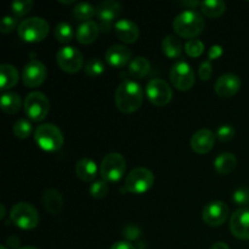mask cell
Segmentation results:
<instances>
[{
    "mask_svg": "<svg viewBox=\"0 0 249 249\" xmlns=\"http://www.w3.org/2000/svg\"><path fill=\"white\" fill-rule=\"evenodd\" d=\"M143 102V90L134 79L123 80L114 92V104L122 113H134Z\"/></svg>",
    "mask_w": 249,
    "mask_h": 249,
    "instance_id": "obj_1",
    "label": "cell"
},
{
    "mask_svg": "<svg viewBox=\"0 0 249 249\" xmlns=\"http://www.w3.org/2000/svg\"><path fill=\"white\" fill-rule=\"evenodd\" d=\"M206 27L203 16L195 10L187 9L180 12L173 21V28L177 36L186 39H196Z\"/></svg>",
    "mask_w": 249,
    "mask_h": 249,
    "instance_id": "obj_2",
    "label": "cell"
},
{
    "mask_svg": "<svg viewBox=\"0 0 249 249\" xmlns=\"http://www.w3.org/2000/svg\"><path fill=\"white\" fill-rule=\"evenodd\" d=\"M34 139L39 147L48 152H55L63 146L65 139L58 126L55 124L45 123L39 125L34 131Z\"/></svg>",
    "mask_w": 249,
    "mask_h": 249,
    "instance_id": "obj_3",
    "label": "cell"
},
{
    "mask_svg": "<svg viewBox=\"0 0 249 249\" xmlns=\"http://www.w3.org/2000/svg\"><path fill=\"white\" fill-rule=\"evenodd\" d=\"M50 31L48 22L41 17H29L23 19L17 27L18 36L27 43H39L44 40Z\"/></svg>",
    "mask_w": 249,
    "mask_h": 249,
    "instance_id": "obj_4",
    "label": "cell"
},
{
    "mask_svg": "<svg viewBox=\"0 0 249 249\" xmlns=\"http://www.w3.org/2000/svg\"><path fill=\"white\" fill-rule=\"evenodd\" d=\"M11 221L22 230H32L39 224V213L34 206L27 202H19L12 206L10 212Z\"/></svg>",
    "mask_w": 249,
    "mask_h": 249,
    "instance_id": "obj_5",
    "label": "cell"
},
{
    "mask_svg": "<svg viewBox=\"0 0 249 249\" xmlns=\"http://www.w3.org/2000/svg\"><path fill=\"white\" fill-rule=\"evenodd\" d=\"M125 158L118 152H111L105 156L100 165V175L107 182L119 181L125 174Z\"/></svg>",
    "mask_w": 249,
    "mask_h": 249,
    "instance_id": "obj_6",
    "label": "cell"
},
{
    "mask_svg": "<svg viewBox=\"0 0 249 249\" xmlns=\"http://www.w3.org/2000/svg\"><path fill=\"white\" fill-rule=\"evenodd\" d=\"M23 107L29 119L33 122H43L50 111V101L43 92L33 91L26 96Z\"/></svg>",
    "mask_w": 249,
    "mask_h": 249,
    "instance_id": "obj_7",
    "label": "cell"
},
{
    "mask_svg": "<svg viewBox=\"0 0 249 249\" xmlns=\"http://www.w3.org/2000/svg\"><path fill=\"white\" fill-rule=\"evenodd\" d=\"M153 184H155V175L147 168L138 167L126 175L125 189L130 194H145L153 186Z\"/></svg>",
    "mask_w": 249,
    "mask_h": 249,
    "instance_id": "obj_8",
    "label": "cell"
},
{
    "mask_svg": "<svg viewBox=\"0 0 249 249\" xmlns=\"http://www.w3.org/2000/svg\"><path fill=\"white\" fill-rule=\"evenodd\" d=\"M172 84L180 91H187L196 83L195 72L191 66L185 61H179L172 66L169 72Z\"/></svg>",
    "mask_w": 249,
    "mask_h": 249,
    "instance_id": "obj_9",
    "label": "cell"
},
{
    "mask_svg": "<svg viewBox=\"0 0 249 249\" xmlns=\"http://www.w3.org/2000/svg\"><path fill=\"white\" fill-rule=\"evenodd\" d=\"M146 96L155 106L163 107L172 101L173 90L164 79L152 78L146 85Z\"/></svg>",
    "mask_w": 249,
    "mask_h": 249,
    "instance_id": "obj_10",
    "label": "cell"
},
{
    "mask_svg": "<svg viewBox=\"0 0 249 249\" xmlns=\"http://www.w3.org/2000/svg\"><path fill=\"white\" fill-rule=\"evenodd\" d=\"M56 62L61 70L73 74L79 72L83 68L84 57L83 53L74 46H63L56 53Z\"/></svg>",
    "mask_w": 249,
    "mask_h": 249,
    "instance_id": "obj_11",
    "label": "cell"
},
{
    "mask_svg": "<svg viewBox=\"0 0 249 249\" xmlns=\"http://www.w3.org/2000/svg\"><path fill=\"white\" fill-rule=\"evenodd\" d=\"M229 209L228 204L221 201H213L206 204L202 212V219L204 223L209 226H221L229 218Z\"/></svg>",
    "mask_w": 249,
    "mask_h": 249,
    "instance_id": "obj_12",
    "label": "cell"
},
{
    "mask_svg": "<svg viewBox=\"0 0 249 249\" xmlns=\"http://www.w3.org/2000/svg\"><path fill=\"white\" fill-rule=\"evenodd\" d=\"M48 77L45 65L39 60H32L22 70V82L28 88H36L43 84Z\"/></svg>",
    "mask_w": 249,
    "mask_h": 249,
    "instance_id": "obj_13",
    "label": "cell"
},
{
    "mask_svg": "<svg viewBox=\"0 0 249 249\" xmlns=\"http://www.w3.org/2000/svg\"><path fill=\"white\" fill-rule=\"evenodd\" d=\"M122 6L114 0H104L96 6V16L100 21V29L104 32L109 31L116 17L121 14Z\"/></svg>",
    "mask_w": 249,
    "mask_h": 249,
    "instance_id": "obj_14",
    "label": "cell"
},
{
    "mask_svg": "<svg viewBox=\"0 0 249 249\" xmlns=\"http://www.w3.org/2000/svg\"><path fill=\"white\" fill-rule=\"evenodd\" d=\"M241 87H242V80L237 74L226 73L216 79L214 90L218 96L223 97V99H230L240 91Z\"/></svg>",
    "mask_w": 249,
    "mask_h": 249,
    "instance_id": "obj_15",
    "label": "cell"
},
{
    "mask_svg": "<svg viewBox=\"0 0 249 249\" xmlns=\"http://www.w3.org/2000/svg\"><path fill=\"white\" fill-rule=\"evenodd\" d=\"M230 231L238 240H249V208H238L230 218Z\"/></svg>",
    "mask_w": 249,
    "mask_h": 249,
    "instance_id": "obj_16",
    "label": "cell"
},
{
    "mask_svg": "<svg viewBox=\"0 0 249 249\" xmlns=\"http://www.w3.org/2000/svg\"><path fill=\"white\" fill-rule=\"evenodd\" d=\"M215 138L213 131L209 129H199L192 135L191 148L198 155H206L214 147Z\"/></svg>",
    "mask_w": 249,
    "mask_h": 249,
    "instance_id": "obj_17",
    "label": "cell"
},
{
    "mask_svg": "<svg viewBox=\"0 0 249 249\" xmlns=\"http://www.w3.org/2000/svg\"><path fill=\"white\" fill-rule=\"evenodd\" d=\"M131 56H133V53L130 49L121 44L112 45L105 53L107 63L114 68H122L128 65L131 60Z\"/></svg>",
    "mask_w": 249,
    "mask_h": 249,
    "instance_id": "obj_18",
    "label": "cell"
},
{
    "mask_svg": "<svg viewBox=\"0 0 249 249\" xmlns=\"http://www.w3.org/2000/svg\"><path fill=\"white\" fill-rule=\"evenodd\" d=\"M114 31L119 40L126 44H133L140 36V29L138 24L129 18H122L114 23Z\"/></svg>",
    "mask_w": 249,
    "mask_h": 249,
    "instance_id": "obj_19",
    "label": "cell"
},
{
    "mask_svg": "<svg viewBox=\"0 0 249 249\" xmlns=\"http://www.w3.org/2000/svg\"><path fill=\"white\" fill-rule=\"evenodd\" d=\"M41 202L46 212H49L53 215H57L61 213L63 208V197L58 190L50 187L44 191L41 196Z\"/></svg>",
    "mask_w": 249,
    "mask_h": 249,
    "instance_id": "obj_20",
    "label": "cell"
},
{
    "mask_svg": "<svg viewBox=\"0 0 249 249\" xmlns=\"http://www.w3.org/2000/svg\"><path fill=\"white\" fill-rule=\"evenodd\" d=\"M100 33V26L95 21L83 22L77 29V40L83 45L94 43Z\"/></svg>",
    "mask_w": 249,
    "mask_h": 249,
    "instance_id": "obj_21",
    "label": "cell"
},
{
    "mask_svg": "<svg viewBox=\"0 0 249 249\" xmlns=\"http://www.w3.org/2000/svg\"><path fill=\"white\" fill-rule=\"evenodd\" d=\"M75 175L85 182L94 181L97 175V165L91 158H82L75 164Z\"/></svg>",
    "mask_w": 249,
    "mask_h": 249,
    "instance_id": "obj_22",
    "label": "cell"
},
{
    "mask_svg": "<svg viewBox=\"0 0 249 249\" xmlns=\"http://www.w3.org/2000/svg\"><path fill=\"white\" fill-rule=\"evenodd\" d=\"M18 71L15 66L9 65V63H4L0 66V89L9 90L14 88L15 85L18 83Z\"/></svg>",
    "mask_w": 249,
    "mask_h": 249,
    "instance_id": "obj_23",
    "label": "cell"
},
{
    "mask_svg": "<svg viewBox=\"0 0 249 249\" xmlns=\"http://www.w3.org/2000/svg\"><path fill=\"white\" fill-rule=\"evenodd\" d=\"M237 167V158L233 153L224 152L220 153L214 160V168L221 175H228L232 173Z\"/></svg>",
    "mask_w": 249,
    "mask_h": 249,
    "instance_id": "obj_24",
    "label": "cell"
},
{
    "mask_svg": "<svg viewBox=\"0 0 249 249\" xmlns=\"http://www.w3.org/2000/svg\"><path fill=\"white\" fill-rule=\"evenodd\" d=\"M129 74L134 78V79H142L146 75L150 73L151 71V63L143 56H138V57L133 58L129 63Z\"/></svg>",
    "mask_w": 249,
    "mask_h": 249,
    "instance_id": "obj_25",
    "label": "cell"
},
{
    "mask_svg": "<svg viewBox=\"0 0 249 249\" xmlns=\"http://www.w3.org/2000/svg\"><path fill=\"white\" fill-rule=\"evenodd\" d=\"M0 104H1V109L5 112V113L15 114L21 109L22 100L18 94L9 91L1 95Z\"/></svg>",
    "mask_w": 249,
    "mask_h": 249,
    "instance_id": "obj_26",
    "label": "cell"
},
{
    "mask_svg": "<svg viewBox=\"0 0 249 249\" xmlns=\"http://www.w3.org/2000/svg\"><path fill=\"white\" fill-rule=\"evenodd\" d=\"M162 50L169 58H179L182 53V43L177 36H167L162 41Z\"/></svg>",
    "mask_w": 249,
    "mask_h": 249,
    "instance_id": "obj_27",
    "label": "cell"
},
{
    "mask_svg": "<svg viewBox=\"0 0 249 249\" xmlns=\"http://www.w3.org/2000/svg\"><path fill=\"white\" fill-rule=\"evenodd\" d=\"M199 7L204 16L209 18H218L225 12L226 4L221 0H204V1H201Z\"/></svg>",
    "mask_w": 249,
    "mask_h": 249,
    "instance_id": "obj_28",
    "label": "cell"
},
{
    "mask_svg": "<svg viewBox=\"0 0 249 249\" xmlns=\"http://www.w3.org/2000/svg\"><path fill=\"white\" fill-rule=\"evenodd\" d=\"M95 15H96V6H92L89 2H78L73 9V16L80 22L91 21Z\"/></svg>",
    "mask_w": 249,
    "mask_h": 249,
    "instance_id": "obj_29",
    "label": "cell"
},
{
    "mask_svg": "<svg viewBox=\"0 0 249 249\" xmlns=\"http://www.w3.org/2000/svg\"><path fill=\"white\" fill-rule=\"evenodd\" d=\"M73 28L67 22H60L55 28V36L61 44H68L73 39Z\"/></svg>",
    "mask_w": 249,
    "mask_h": 249,
    "instance_id": "obj_30",
    "label": "cell"
},
{
    "mask_svg": "<svg viewBox=\"0 0 249 249\" xmlns=\"http://www.w3.org/2000/svg\"><path fill=\"white\" fill-rule=\"evenodd\" d=\"M85 74L91 78H97L105 72V63L100 58L91 57L84 65Z\"/></svg>",
    "mask_w": 249,
    "mask_h": 249,
    "instance_id": "obj_31",
    "label": "cell"
},
{
    "mask_svg": "<svg viewBox=\"0 0 249 249\" xmlns=\"http://www.w3.org/2000/svg\"><path fill=\"white\" fill-rule=\"evenodd\" d=\"M108 184H107V181H105V180H97V181H94L89 187V194L91 195L92 198L95 199L105 198V197L108 195Z\"/></svg>",
    "mask_w": 249,
    "mask_h": 249,
    "instance_id": "obj_32",
    "label": "cell"
},
{
    "mask_svg": "<svg viewBox=\"0 0 249 249\" xmlns=\"http://www.w3.org/2000/svg\"><path fill=\"white\" fill-rule=\"evenodd\" d=\"M32 124L27 119H17L14 124V134L17 139H27L32 134Z\"/></svg>",
    "mask_w": 249,
    "mask_h": 249,
    "instance_id": "obj_33",
    "label": "cell"
},
{
    "mask_svg": "<svg viewBox=\"0 0 249 249\" xmlns=\"http://www.w3.org/2000/svg\"><path fill=\"white\" fill-rule=\"evenodd\" d=\"M185 53L190 57H199L204 53V44L199 39H190L185 44Z\"/></svg>",
    "mask_w": 249,
    "mask_h": 249,
    "instance_id": "obj_34",
    "label": "cell"
},
{
    "mask_svg": "<svg viewBox=\"0 0 249 249\" xmlns=\"http://www.w3.org/2000/svg\"><path fill=\"white\" fill-rule=\"evenodd\" d=\"M33 7L32 0H16L11 4V11L15 17H22L28 14Z\"/></svg>",
    "mask_w": 249,
    "mask_h": 249,
    "instance_id": "obj_35",
    "label": "cell"
},
{
    "mask_svg": "<svg viewBox=\"0 0 249 249\" xmlns=\"http://www.w3.org/2000/svg\"><path fill=\"white\" fill-rule=\"evenodd\" d=\"M232 201L237 206L242 207V208H247L249 206V189H247V187H238L237 190H235L232 195Z\"/></svg>",
    "mask_w": 249,
    "mask_h": 249,
    "instance_id": "obj_36",
    "label": "cell"
},
{
    "mask_svg": "<svg viewBox=\"0 0 249 249\" xmlns=\"http://www.w3.org/2000/svg\"><path fill=\"white\" fill-rule=\"evenodd\" d=\"M235 128L232 125H229V124H224L220 125L216 130L215 136L221 141V142H229V141L232 140L235 138Z\"/></svg>",
    "mask_w": 249,
    "mask_h": 249,
    "instance_id": "obj_37",
    "label": "cell"
},
{
    "mask_svg": "<svg viewBox=\"0 0 249 249\" xmlns=\"http://www.w3.org/2000/svg\"><path fill=\"white\" fill-rule=\"evenodd\" d=\"M17 27V17L15 16H5L1 21V26H0V32L4 34L11 33L15 28Z\"/></svg>",
    "mask_w": 249,
    "mask_h": 249,
    "instance_id": "obj_38",
    "label": "cell"
},
{
    "mask_svg": "<svg viewBox=\"0 0 249 249\" xmlns=\"http://www.w3.org/2000/svg\"><path fill=\"white\" fill-rule=\"evenodd\" d=\"M212 73H213V67H212L211 61L207 60L204 62L201 63L198 70V75L202 80H209L212 77Z\"/></svg>",
    "mask_w": 249,
    "mask_h": 249,
    "instance_id": "obj_39",
    "label": "cell"
},
{
    "mask_svg": "<svg viewBox=\"0 0 249 249\" xmlns=\"http://www.w3.org/2000/svg\"><path fill=\"white\" fill-rule=\"evenodd\" d=\"M140 236V230L136 225L133 224H129L128 226H125L124 229V237L128 238V240H136V238Z\"/></svg>",
    "mask_w": 249,
    "mask_h": 249,
    "instance_id": "obj_40",
    "label": "cell"
},
{
    "mask_svg": "<svg viewBox=\"0 0 249 249\" xmlns=\"http://www.w3.org/2000/svg\"><path fill=\"white\" fill-rule=\"evenodd\" d=\"M223 53L224 50L220 45H213L208 51V60H216V58H219L223 55Z\"/></svg>",
    "mask_w": 249,
    "mask_h": 249,
    "instance_id": "obj_41",
    "label": "cell"
},
{
    "mask_svg": "<svg viewBox=\"0 0 249 249\" xmlns=\"http://www.w3.org/2000/svg\"><path fill=\"white\" fill-rule=\"evenodd\" d=\"M111 249H135V247L128 241H119V242L114 243Z\"/></svg>",
    "mask_w": 249,
    "mask_h": 249,
    "instance_id": "obj_42",
    "label": "cell"
},
{
    "mask_svg": "<svg viewBox=\"0 0 249 249\" xmlns=\"http://www.w3.org/2000/svg\"><path fill=\"white\" fill-rule=\"evenodd\" d=\"M182 5H185V6H190L191 7V10H195V7L196 6H201V1H182L181 2Z\"/></svg>",
    "mask_w": 249,
    "mask_h": 249,
    "instance_id": "obj_43",
    "label": "cell"
},
{
    "mask_svg": "<svg viewBox=\"0 0 249 249\" xmlns=\"http://www.w3.org/2000/svg\"><path fill=\"white\" fill-rule=\"evenodd\" d=\"M211 249H230V247L225 242H216L212 246Z\"/></svg>",
    "mask_w": 249,
    "mask_h": 249,
    "instance_id": "obj_44",
    "label": "cell"
},
{
    "mask_svg": "<svg viewBox=\"0 0 249 249\" xmlns=\"http://www.w3.org/2000/svg\"><path fill=\"white\" fill-rule=\"evenodd\" d=\"M0 211H1V213H0V219H4L5 215H6V209H5V206L4 204H0Z\"/></svg>",
    "mask_w": 249,
    "mask_h": 249,
    "instance_id": "obj_45",
    "label": "cell"
},
{
    "mask_svg": "<svg viewBox=\"0 0 249 249\" xmlns=\"http://www.w3.org/2000/svg\"><path fill=\"white\" fill-rule=\"evenodd\" d=\"M21 249H38V248H36V247H23Z\"/></svg>",
    "mask_w": 249,
    "mask_h": 249,
    "instance_id": "obj_46",
    "label": "cell"
},
{
    "mask_svg": "<svg viewBox=\"0 0 249 249\" xmlns=\"http://www.w3.org/2000/svg\"><path fill=\"white\" fill-rule=\"evenodd\" d=\"M0 249H7V248L5 247V246H1V247H0Z\"/></svg>",
    "mask_w": 249,
    "mask_h": 249,
    "instance_id": "obj_47",
    "label": "cell"
}]
</instances>
